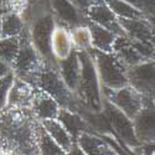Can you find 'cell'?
Here are the masks:
<instances>
[{"label": "cell", "mask_w": 155, "mask_h": 155, "mask_svg": "<svg viewBox=\"0 0 155 155\" xmlns=\"http://www.w3.org/2000/svg\"><path fill=\"white\" fill-rule=\"evenodd\" d=\"M38 122L30 108L5 107L0 110V147L10 155H40Z\"/></svg>", "instance_id": "6da1fadb"}, {"label": "cell", "mask_w": 155, "mask_h": 155, "mask_svg": "<svg viewBox=\"0 0 155 155\" xmlns=\"http://www.w3.org/2000/svg\"><path fill=\"white\" fill-rule=\"evenodd\" d=\"M80 60V78L74 91L78 104L92 112L102 110V87L89 51H77Z\"/></svg>", "instance_id": "7a4b0ae2"}, {"label": "cell", "mask_w": 155, "mask_h": 155, "mask_svg": "<svg viewBox=\"0 0 155 155\" xmlns=\"http://www.w3.org/2000/svg\"><path fill=\"white\" fill-rule=\"evenodd\" d=\"M34 86L41 89L45 93L52 97L61 108H67L71 110H76L78 102H77L74 93L71 92L64 84L62 77L58 72L57 63H44L41 70L35 77Z\"/></svg>", "instance_id": "3957f363"}, {"label": "cell", "mask_w": 155, "mask_h": 155, "mask_svg": "<svg viewBox=\"0 0 155 155\" xmlns=\"http://www.w3.org/2000/svg\"><path fill=\"white\" fill-rule=\"evenodd\" d=\"M44 63L45 61L31 42L28 26H25L19 35V51L11 64V71L14 72L15 77L34 86L35 77L44 66Z\"/></svg>", "instance_id": "277c9868"}, {"label": "cell", "mask_w": 155, "mask_h": 155, "mask_svg": "<svg viewBox=\"0 0 155 155\" xmlns=\"http://www.w3.org/2000/svg\"><path fill=\"white\" fill-rule=\"evenodd\" d=\"M101 87L118 89L128 84L127 67L112 52H103L94 48L89 50Z\"/></svg>", "instance_id": "5b68a950"}, {"label": "cell", "mask_w": 155, "mask_h": 155, "mask_svg": "<svg viewBox=\"0 0 155 155\" xmlns=\"http://www.w3.org/2000/svg\"><path fill=\"white\" fill-rule=\"evenodd\" d=\"M112 54L125 67H130L140 62L154 60V44L135 41L125 35H122L115 37Z\"/></svg>", "instance_id": "8992f818"}, {"label": "cell", "mask_w": 155, "mask_h": 155, "mask_svg": "<svg viewBox=\"0 0 155 155\" xmlns=\"http://www.w3.org/2000/svg\"><path fill=\"white\" fill-rule=\"evenodd\" d=\"M102 112L104 113L114 137H117L123 144L130 149L140 147V143L134 133L133 120L130 118H128L122 110L104 98L102 99Z\"/></svg>", "instance_id": "52a82bcc"}, {"label": "cell", "mask_w": 155, "mask_h": 155, "mask_svg": "<svg viewBox=\"0 0 155 155\" xmlns=\"http://www.w3.org/2000/svg\"><path fill=\"white\" fill-rule=\"evenodd\" d=\"M102 97L110 102L130 119H133L143 108V96L129 84L118 89L102 87Z\"/></svg>", "instance_id": "ba28073f"}, {"label": "cell", "mask_w": 155, "mask_h": 155, "mask_svg": "<svg viewBox=\"0 0 155 155\" xmlns=\"http://www.w3.org/2000/svg\"><path fill=\"white\" fill-rule=\"evenodd\" d=\"M127 81L141 96L154 98V60L127 67Z\"/></svg>", "instance_id": "9c48e42d"}, {"label": "cell", "mask_w": 155, "mask_h": 155, "mask_svg": "<svg viewBox=\"0 0 155 155\" xmlns=\"http://www.w3.org/2000/svg\"><path fill=\"white\" fill-rule=\"evenodd\" d=\"M84 16L88 21L109 30L115 36L124 35L119 19L115 16L104 0H91V3L84 9Z\"/></svg>", "instance_id": "30bf717a"}, {"label": "cell", "mask_w": 155, "mask_h": 155, "mask_svg": "<svg viewBox=\"0 0 155 155\" xmlns=\"http://www.w3.org/2000/svg\"><path fill=\"white\" fill-rule=\"evenodd\" d=\"M48 4L56 24L58 25L71 29L87 22L83 10H81L72 0H50Z\"/></svg>", "instance_id": "8fae6325"}, {"label": "cell", "mask_w": 155, "mask_h": 155, "mask_svg": "<svg viewBox=\"0 0 155 155\" xmlns=\"http://www.w3.org/2000/svg\"><path fill=\"white\" fill-rule=\"evenodd\" d=\"M132 120L135 137L140 144L154 141V98L143 96V108Z\"/></svg>", "instance_id": "7c38bea8"}, {"label": "cell", "mask_w": 155, "mask_h": 155, "mask_svg": "<svg viewBox=\"0 0 155 155\" xmlns=\"http://www.w3.org/2000/svg\"><path fill=\"white\" fill-rule=\"evenodd\" d=\"M124 35L129 38L141 42L154 44V24L147 18L119 19Z\"/></svg>", "instance_id": "4fadbf2b"}, {"label": "cell", "mask_w": 155, "mask_h": 155, "mask_svg": "<svg viewBox=\"0 0 155 155\" xmlns=\"http://www.w3.org/2000/svg\"><path fill=\"white\" fill-rule=\"evenodd\" d=\"M60 104L47 93H45L41 89L36 88L34 93L30 110L35 115L37 120H45V119H54L57 118V114L60 112Z\"/></svg>", "instance_id": "5bb4252c"}, {"label": "cell", "mask_w": 155, "mask_h": 155, "mask_svg": "<svg viewBox=\"0 0 155 155\" xmlns=\"http://www.w3.org/2000/svg\"><path fill=\"white\" fill-rule=\"evenodd\" d=\"M35 91L36 87H34L31 83L14 77V81H12V84L8 93L6 107L30 108Z\"/></svg>", "instance_id": "9a60e30c"}, {"label": "cell", "mask_w": 155, "mask_h": 155, "mask_svg": "<svg viewBox=\"0 0 155 155\" xmlns=\"http://www.w3.org/2000/svg\"><path fill=\"white\" fill-rule=\"evenodd\" d=\"M76 143L86 155H117L106 139L94 133L83 132L78 134Z\"/></svg>", "instance_id": "2e32d148"}, {"label": "cell", "mask_w": 155, "mask_h": 155, "mask_svg": "<svg viewBox=\"0 0 155 155\" xmlns=\"http://www.w3.org/2000/svg\"><path fill=\"white\" fill-rule=\"evenodd\" d=\"M57 68L64 84L67 86V88L71 92L74 93L77 88V83H78V78H80V60H78V55H77V51L73 50L66 58L58 60Z\"/></svg>", "instance_id": "e0dca14e"}, {"label": "cell", "mask_w": 155, "mask_h": 155, "mask_svg": "<svg viewBox=\"0 0 155 155\" xmlns=\"http://www.w3.org/2000/svg\"><path fill=\"white\" fill-rule=\"evenodd\" d=\"M57 119L62 123V125L66 128V130L76 141V138L78 134L83 132L93 133V129L89 127V124L81 117V114L76 110H71L67 108H60V112L57 114Z\"/></svg>", "instance_id": "ac0fdd59"}, {"label": "cell", "mask_w": 155, "mask_h": 155, "mask_svg": "<svg viewBox=\"0 0 155 155\" xmlns=\"http://www.w3.org/2000/svg\"><path fill=\"white\" fill-rule=\"evenodd\" d=\"M73 51L70 29L56 24L51 36V52L56 61L66 58Z\"/></svg>", "instance_id": "d6986e66"}, {"label": "cell", "mask_w": 155, "mask_h": 155, "mask_svg": "<svg viewBox=\"0 0 155 155\" xmlns=\"http://www.w3.org/2000/svg\"><path fill=\"white\" fill-rule=\"evenodd\" d=\"M87 26L91 31V37H92V48L103 51V52H112V47L115 40V36L113 32L109 30L99 26L97 24H93L87 20Z\"/></svg>", "instance_id": "ffe728a7"}, {"label": "cell", "mask_w": 155, "mask_h": 155, "mask_svg": "<svg viewBox=\"0 0 155 155\" xmlns=\"http://www.w3.org/2000/svg\"><path fill=\"white\" fill-rule=\"evenodd\" d=\"M40 123L44 127L45 130L48 133V135L52 138L64 151H67L74 143L71 135L68 134V132L66 130V128L62 125V123L57 118L45 119V120H41Z\"/></svg>", "instance_id": "44dd1931"}, {"label": "cell", "mask_w": 155, "mask_h": 155, "mask_svg": "<svg viewBox=\"0 0 155 155\" xmlns=\"http://www.w3.org/2000/svg\"><path fill=\"white\" fill-rule=\"evenodd\" d=\"M36 135H37L38 154L40 155H64L66 154V151L48 135V133L44 129L40 122L37 124Z\"/></svg>", "instance_id": "7402d4cb"}, {"label": "cell", "mask_w": 155, "mask_h": 155, "mask_svg": "<svg viewBox=\"0 0 155 155\" xmlns=\"http://www.w3.org/2000/svg\"><path fill=\"white\" fill-rule=\"evenodd\" d=\"M25 26L26 24L19 14L12 11L5 12L2 15V38L19 36Z\"/></svg>", "instance_id": "603a6c76"}, {"label": "cell", "mask_w": 155, "mask_h": 155, "mask_svg": "<svg viewBox=\"0 0 155 155\" xmlns=\"http://www.w3.org/2000/svg\"><path fill=\"white\" fill-rule=\"evenodd\" d=\"M70 35H71V41H72L73 50H76V51H89L92 48L91 31H89V28L87 26V24L71 28Z\"/></svg>", "instance_id": "cb8c5ba5"}, {"label": "cell", "mask_w": 155, "mask_h": 155, "mask_svg": "<svg viewBox=\"0 0 155 155\" xmlns=\"http://www.w3.org/2000/svg\"><path fill=\"white\" fill-rule=\"evenodd\" d=\"M110 10L115 14L118 19H135L144 18L140 12L127 0H104Z\"/></svg>", "instance_id": "d4e9b609"}, {"label": "cell", "mask_w": 155, "mask_h": 155, "mask_svg": "<svg viewBox=\"0 0 155 155\" xmlns=\"http://www.w3.org/2000/svg\"><path fill=\"white\" fill-rule=\"evenodd\" d=\"M19 51V36L0 38V60L11 67Z\"/></svg>", "instance_id": "484cf974"}, {"label": "cell", "mask_w": 155, "mask_h": 155, "mask_svg": "<svg viewBox=\"0 0 155 155\" xmlns=\"http://www.w3.org/2000/svg\"><path fill=\"white\" fill-rule=\"evenodd\" d=\"M141 15L151 21L154 19V0H127Z\"/></svg>", "instance_id": "4316f807"}, {"label": "cell", "mask_w": 155, "mask_h": 155, "mask_svg": "<svg viewBox=\"0 0 155 155\" xmlns=\"http://www.w3.org/2000/svg\"><path fill=\"white\" fill-rule=\"evenodd\" d=\"M14 72H9L6 76H4L3 78H0V110L4 109L6 107V102H8V93L9 89L14 81Z\"/></svg>", "instance_id": "83f0119b"}, {"label": "cell", "mask_w": 155, "mask_h": 155, "mask_svg": "<svg viewBox=\"0 0 155 155\" xmlns=\"http://www.w3.org/2000/svg\"><path fill=\"white\" fill-rule=\"evenodd\" d=\"M139 155H154V141L150 143H141L140 147L137 148Z\"/></svg>", "instance_id": "f1b7e54d"}, {"label": "cell", "mask_w": 155, "mask_h": 155, "mask_svg": "<svg viewBox=\"0 0 155 155\" xmlns=\"http://www.w3.org/2000/svg\"><path fill=\"white\" fill-rule=\"evenodd\" d=\"M64 155H86L83 151H82V149L77 145V143L74 141V143L72 144V147L66 151V154Z\"/></svg>", "instance_id": "f546056e"}, {"label": "cell", "mask_w": 155, "mask_h": 155, "mask_svg": "<svg viewBox=\"0 0 155 155\" xmlns=\"http://www.w3.org/2000/svg\"><path fill=\"white\" fill-rule=\"evenodd\" d=\"M9 72H11V67L8 63H5L4 61L0 60V78H3V77L6 76Z\"/></svg>", "instance_id": "4dcf8cb0"}, {"label": "cell", "mask_w": 155, "mask_h": 155, "mask_svg": "<svg viewBox=\"0 0 155 155\" xmlns=\"http://www.w3.org/2000/svg\"><path fill=\"white\" fill-rule=\"evenodd\" d=\"M0 38H2V16H0Z\"/></svg>", "instance_id": "1f68e13d"}, {"label": "cell", "mask_w": 155, "mask_h": 155, "mask_svg": "<svg viewBox=\"0 0 155 155\" xmlns=\"http://www.w3.org/2000/svg\"><path fill=\"white\" fill-rule=\"evenodd\" d=\"M35 2H37V0H30V3H35Z\"/></svg>", "instance_id": "d6a6232c"}]
</instances>
